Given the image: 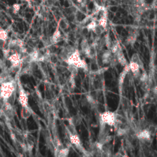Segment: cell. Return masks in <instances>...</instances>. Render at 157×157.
Here are the masks:
<instances>
[{
  "instance_id": "6da1fadb",
  "label": "cell",
  "mask_w": 157,
  "mask_h": 157,
  "mask_svg": "<svg viewBox=\"0 0 157 157\" xmlns=\"http://www.w3.org/2000/svg\"><path fill=\"white\" fill-rule=\"evenodd\" d=\"M17 88V84L14 79L2 83L0 85V97L13 104Z\"/></svg>"
},
{
  "instance_id": "7a4b0ae2",
  "label": "cell",
  "mask_w": 157,
  "mask_h": 157,
  "mask_svg": "<svg viewBox=\"0 0 157 157\" xmlns=\"http://www.w3.org/2000/svg\"><path fill=\"white\" fill-rule=\"evenodd\" d=\"M68 65L73 66L77 69H82L85 71L88 70V65L86 61L82 59L79 50L75 49L74 51L70 55V56L65 61Z\"/></svg>"
},
{
  "instance_id": "3957f363",
  "label": "cell",
  "mask_w": 157,
  "mask_h": 157,
  "mask_svg": "<svg viewBox=\"0 0 157 157\" xmlns=\"http://www.w3.org/2000/svg\"><path fill=\"white\" fill-rule=\"evenodd\" d=\"M99 120L102 125L114 127L115 124L116 113L111 111H105L100 114Z\"/></svg>"
},
{
  "instance_id": "277c9868",
  "label": "cell",
  "mask_w": 157,
  "mask_h": 157,
  "mask_svg": "<svg viewBox=\"0 0 157 157\" xmlns=\"http://www.w3.org/2000/svg\"><path fill=\"white\" fill-rule=\"evenodd\" d=\"M3 114L4 115L6 120H12L15 115V109L13 104L7 101H5L2 109Z\"/></svg>"
},
{
  "instance_id": "5b68a950",
  "label": "cell",
  "mask_w": 157,
  "mask_h": 157,
  "mask_svg": "<svg viewBox=\"0 0 157 157\" xmlns=\"http://www.w3.org/2000/svg\"><path fill=\"white\" fill-rule=\"evenodd\" d=\"M19 102L22 107L28 106V95L22 86L19 84Z\"/></svg>"
},
{
  "instance_id": "8992f818",
  "label": "cell",
  "mask_w": 157,
  "mask_h": 157,
  "mask_svg": "<svg viewBox=\"0 0 157 157\" xmlns=\"http://www.w3.org/2000/svg\"><path fill=\"white\" fill-rule=\"evenodd\" d=\"M136 135V138L143 143H150L151 141L152 134L147 128L139 131Z\"/></svg>"
},
{
  "instance_id": "52a82bcc",
  "label": "cell",
  "mask_w": 157,
  "mask_h": 157,
  "mask_svg": "<svg viewBox=\"0 0 157 157\" xmlns=\"http://www.w3.org/2000/svg\"><path fill=\"white\" fill-rule=\"evenodd\" d=\"M69 135V140L71 143L73 144L78 150L84 152V148L82 146L81 139L77 134L75 135Z\"/></svg>"
},
{
  "instance_id": "ba28073f",
  "label": "cell",
  "mask_w": 157,
  "mask_h": 157,
  "mask_svg": "<svg viewBox=\"0 0 157 157\" xmlns=\"http://www.w3.org/2000/svg\"><path fill=\"white\" fill-rule=\"evenodd\" d=\"M128 66L130 68V71L132 72L133 76L136 78H138L140 74V68L138 63L136 62L130 61L128 63Z\"/></svg>"
},
{
  "instance_id": "9c48e42d",
  "label": "cell",
  "mask_w": 157,
  "mask_h": 157,
  "mask_svg": "<svg viewBox=\"0 0 157 157\" xmlns=\"http://www.w3.org/2000/svg\"><path fill=\"white\" fill-rule=\"evenodd\" d=\"M138 34L139 33L137 30H132L126 39V43L127 45H134L137 41Z\"/></svg>"
},
{
  "instance_id": "30bf717a",
  "label": "cell",
  "mask_w": 157,
  "mask_h": 157,
  "mask_svg": "<svg viewBox=\"0 0 157 157\" xmlns=\"http://www.w3.org/2000/svg\"><path fill=\"white\" fill-rule=\"evenodd\" d=\"M8 38V31L4 29H0V49H3Z\"/></svg>"
},
{
  "instance_id": "8fae6325",
  "label": "cell",
  "mask_w": 157,
  "mask_h": 157,
  "mask_svg": "<svg viewBox=\"0 0 157 157\" xmlns=\"http://www.w3.org/2000/svg\"><path fill=\"white\" fill-rule=\"evenodd\" d=\"M75 50V48L72 46H67L65 48L62 50L60 53V57L63 60L65 61L70 56V55Z\"/></svg>"
},
{
  "instance_id": "7c38bea8",
  "label": "cell",
  "mask_w": 157,
  "mask_h": 157,
  "mask_svg": "<svg viewBox=\"0 0 157 157\" xmlns=\"http://www.w3.org/2000/svg\"><path fill=\"white\" fill-rule=\"evenodd\" d=\"M113 54L109 49L103 50L101 53V61L103 64H109L110 61L112 57Z\"/></svg>"
},
{
  "instance_id": "4fadbf2b",
  "label": "cell",
  "mask_w": 157,
  "mask_h": 157,
  "mask_svg": "<svg viewBox=\"0 0 157 157\" xmlns=\"http://www.w3.org/2000/svg\"><path fill=\"white\" fill-rule=\"evenodd\" d=\"M102 12H102V14L99 20H98L97 23L99 25L106 29L107 25V13L104 9L102 11Z\"/></svg>"
},
{
  "instance_id": "5bb4252c",
  "label": "cell",
  "mask_w": 157,
  "mask_h": 157,
  "mask_svg": "<svg viewBox=\"0 0 157 157\" xmlns=\"http://www.w3.org/2000/svg\"><path fill=\"white\" fill-rule=\"evenodd\" d=\"M61 38H62V35L61 33V31L59 28L57 27V29L54 31L52 36L51 37L50 42L52 44H56L58 43L60 41H61Z\"/></svg>"
},
{
  "instance_id": "9a60e30c",
  "label": "cell",
  "mask_w": 157,
  "mask_h": 157,
  "mask_svg": "<svg viewBox=\"0 0 157 157\" xmlns=\"http://www.w3.org/2000/svg\"><path fill=\"white\" fill-rule=\"evenodd\" d=\"M114 55L116 56L118 63H119V64H120L122 66H125L127 65H128L127 60L125 57V55L122 51V49H120L115 55Z\"/></svg>"
},
{
  "instance_id": "2e32d148",
  "label": "cell",
  "mask_w": 157,
  "mask_h": 157,
  "mask_svg": "<svg viewBox=\"0 0 157 157\" xmlns=\"http://www.w3.org/2000/svg\"><path fill=\"white\" fill-rule=\"evenodd\" d=\"M123 67H124V68L119 76V86L123 85V84H124L125 80V78H126V77H127V74L130 71L129 66H128V65H127L126 66H125Z\"/></svg>"
},
{
  "instance_id": "e0dca14e",
  "label": "cell",
  "mask_w": 157,
  "mask_h": 157,
  "mask_svg": "<svg viewBox=\"0 0 157 157\" xmlns=\"http://www.w3.org/2000/svg\"><path fill=\"white\" fill-rule=\"evenodd\" d=\"M82 122V117L80 115L76 114L72 117H71L69 120V123L73 125L76 127L78 126Z\"/></svg>"
},
{
  "instance_id": "ac0fdd59",
  "label": "cell",
  "mask_w": 157,
  "mask_h": 157,
  "mask_svg": "<svg viewBox=\"0 0 157 157\" xmlns=\"http://www.w3.org/2000/svg\"><path fill=\"white\" fill-rule=\"evenodd\" d=\"M120 49H122L121 46L118 41H114L112 42V44L111 45V47L109 48V50L113 55H115L118 52H119Z\"/></svg>"
},
{
  "instance_id": "d6986e66",
  "label": "cell",
  "mask_w": 157,
  "mask_h": 157,
  "mask_svg": "<svg viewBox=\"0 0 157 157\" xmlns=\"http://www.w3.org/2000/svg\"><path fill=\"white\" fill-rule=\"evenodd\" d=\"M31 115V111L28 106L22 107L21 111V117L23 119L27 120Z\"/></svg>"
},
{
  "instance_id": "ffe728a7",
  "label": "cell",
  "mask_w": 157,
  "mask_h": 157,
  "mask_svg": "<svg viewBox=\"0 0 157 157\" xmlns=\"http://www.w3.org/2000/svg\"><path fill=\"white\" fill-rule=\"evenodd\" d=\"M56 151H57L56 152L57 153V156H59V157H66L69 155V149L68 147H63L58 149V150H57Z\"/></svg>"
},
{
  "instance_id": "44dd1931",
  "label": "cell",
  "mask_w": 157,
  "mask_h": 157,
  "mask_svg": "<svg viewBox=\"0 0 157 157\" xmlns=\"http://www.w3.org/2000/svg\"><path fill=\"white\" fill-rule=\"evenodd\" d=\"M130 61L136 62L137 63H138V64L139 65L140 69H144V65H143V63L142 60H141L140 58L139 57V55H138V53H134V54H133V55L131 56V60H130Z\"/></svg>"
},
{
  "instance_id": "7402d4cb",
  "label": "cell",
  "mask_w": 157,
  "mask_h": 157,
  "mask_svg": "<svg viewBox=\"0 0 157 157\" xmlns=\"http://www.w3.org/2000/svg\"><path fill=\"white\" fill-rule=\"evenodd\" d=\"M58 27L59 28V29H61L62 30H65L68 28L69 24L67 20L65 19H60L58 23Z\"/></svg>"
},
{
  "instance_id": "603a6c76",
  "label": "cell",
  "mask_w": 157,
  "mask_h": 157,
  "mask_svg": "<svg viewBox=\"0 0 157 157\" xmlns=\"http://www.w3.org/2000/svg\"><path fill=\"white\" fill-rule=\"evenodd\" d=\"M97 25V21L96 19H93L88 24L85 26V27L87 28V29L89 31H93V30L95 29V27Z\"/></svg>"
},
{
  "instance_id": "cb8c5ba5",
  "label": "cell",
  "mask_w": 157,
  "mask_h": 157,
  "mask_svg": "<svg viewBox=\"0 0 157 157\" xmlns=\"http://www.w3.org/2000/svg\"><path fill=\"white\" fill-rule=\"evenodd\" d=\"M106 29H104L103 27H102L101 26L99 25L97 23V25L95 27V29L93 30V32L95 33L96 35H97V36H100V35H101L102 34L104 33V31Z\"/></svg>"
},
{
  "instance_id": "d4e9b609",
  "label": "cell",
  "mask_w": 157,
  "mask_h": 157,
  "mask_svg": "<svg viewBox=\"0 0 157 157\" xmlns=\"http://www.w3.org/2000/svg\"><path fill=\"white\" fill-rule=\"evenodd\" d=\"M66 129L68 132L69 133V135H75L77 134V132L76 128V127L74 126L73 125L69 123V125L66 127Z\"/></svg>"
},
{
  "instance_id": "484cf974",
  "label": "cell",
  "mask_w": 157,
  "mask_h": 157,
  "mask_svg": "<svg viewBox=\"0 0 157 157\" xmlns=\"http://www.w3.org/2000/svg\"><path fill=\"white\" fill-rule=\"evenodd\" d=\"M138 78L141 83L145 84L147 82L148 80V75L145 71H144L142 73H140Z\"/></svg>"
},
{
  "instance_id": "4316f807",
  "label": "cell",
  "mask_w": 157,
  "mask_h": 157,
  "mask_svg": "<svg viewBox=\"0 0 157 157\" xmlns=\"http://www.w3.org/2000/svg\"><path fill=\"white\" fill-rule=\"evenodd\" d=\"M86 99H87L89 104H90L91 106H95L96 104V101L94 99L93 96L90 95H88L86 96Z\"/></svg>"
},
{
  "instance_id": "83f0119b",
  "label": "cell",
  "mask_w": 157,
  "mask_h": 157,
  "mask_svg": "<svg viewBox=\"0 0 157 157\" xmlns=\"http://www.w3.org/2000/svg\"><path fill=\"white\" fill-rule=\"evenodd\" d=\"M118 63H118V61H117V57L115 55H112V57L111 60V61H110L109 63V65H111V67L114 68L115 66H116Z\"/></svg>"
},
{
  "instance_id": "f1b7e54d",
  "label": "cell",
  "mask_w": 157,
  "mask_h": 157,
  "mask_svg": "<svg viewBox=\"0 0 157 157\" xmlns=\"http://www.w3.org/2000/svg\"><path fill=\"white\" fill-rule=\"evenodd\" d=\"M12 9H13V11L14 13H17L20 9V5L19 4L15 3L13 5Z\"/></svg>"
},
{
  "instance_id": "f546056e",
  "label": "cell",
  "mask_w": 157,
  "mask_h": 157,
  "mask_svg": "<svg viewBox=\"0 0 157 157\" xmlns=\"http://www.w3.org/2000/svg\"><path fill=\"white\" fill-rule=\"evenodd\" d=\"M24 1L28 2V3H31V0H24Z\"/></svg>"
}]
</instances>
